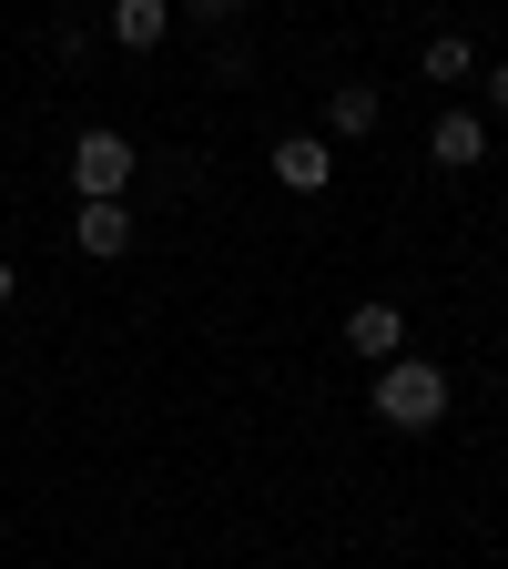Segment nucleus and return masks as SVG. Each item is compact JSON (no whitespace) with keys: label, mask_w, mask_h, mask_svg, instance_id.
<instances>
[{"label":"nucleus","mask_w":508,"mask_h":569,"mask_svg":"<svg viewBox=\"0 0 508 569\" xmlns=\"http://www.w3.org/2000/svg\"><path fill=\"white\" fill-rule=\"evenodd\" d=\"M367 407L397 427V438H427V427H448V367H438V356H387Z\"/></svg>","instance_id":"1"},{"label":"nucleus","mask_w":508,"mask_h":569,"mask_svg":"<svg viewBox=\"0 0 508 569\" xmlns=\"http://www.w3.org/2000/svg\"><path fill=\"white\" fill-rule=\"evenodd\" d=\"M132 173H142V153H132V132L92 122L82 142H71V203H122V193H132Z\"/></svg>","instance_id":"2"},{"label":"nucleus","mask_w":508,"mask_h":569,"mask_svg":"<svg viewBox=\"0 0 508 569\" xmlns=\"http://www.w3.org/2000/svg\"><path fill=\"white\" fill-rule=\"evenodd\" d=\"M427 163L438 173H478L488 163V112H438L427 122Z\"/></svg>","instance_id":"3"},{"label":"nucleus","mask_w":508,"mask_h":569,"mask_svg":"<svg viewBox=\"0 0 508 569\" xmlns=\"http://www.w3.org/2000/svg\"><path fill=\"white\" fill-rule=\"evenodd\" d=\"M346 346L367 356V367H387V356H407V306H397V296H367V306L346 316Z\"/></svg>","instance_id":"4"},{"label":"nucleus","mask_w":508,"mask_h":569,"mask_svg":"<svg viewBox=\"0 0 508 569\" xmlns=\"http://www.w3.org/2000/svg\"><path fill=\"white\" fill-rule=\"evenodd\" d=\"M265 163H275V183H285V193H326V183H336V153H326V132H285Z\"/></svg>","instance_id":"5"},{"label":"nucleus","mask_w":508,"mask_h":569,"mask_svg":"<svg viewBox=\"0 0 508 569\" xmlns=\"http://www.w3.org/2000/svg\"><path fill=\"white\" fill-rule=\"evenodd\" d=\"M71 244H82L92 264L132 254V203H71Z\"/></svg>","instance_id":"6"},{"label":"nucleus","mask_w":508,"mask_h":569,"mask_svg":"<svg viewBox=\"0 0 508 569\" xmlns=\"http://www.w3.org/2000/svg\"><path fill=\"white\" fill-rule=\"evenodd\" d=\"M377 122H387V92H377V82H336V92H326V132H336V142H367Z\"/></svg>","instance_id":"7"},{"label":"nucleus","mask_w":508,"mask_h":569,"mask_svg":"<svg viewBox=\"0 0 508 569\" xmlns=\"http://www.w3.org/2000/svg\"><path fill=\"white\" fill-rule=\"evenodd\" d=\"M163 31H173V0H112V41L122 51H163Z\"/></svg>","instance_id":"8"},{"label":"nucleus","mask_w":508,"mask_h":569,"mask_svg":"<svg viewBox=\"0 0 508 569\" xmlns=\"http://www.w3.org/2000/svg\"><path fill=\"white\" fill-rule=\"evenodd\" d=\"M417 71H427V82H468V71H478V51H468L458 31H438V41L417 51Z\"/></svg>","instance_id":"9"},{"label":"nucleus","mask_w":508,"mask_h":569,"mask_svg":"<svg viewBox=\"0 0 508 569\" xmlns=\"http://www.w3.org/2000/svg\"><path fill=\"white\" fill-rule=\"evenodd\" d=\"M183 11H193V21H213V31H225V21L245 11V0H183Z\"/></svg>","instance_id":"10"},{"label":"nucleus","mask_w":508,"mask_h":569,"mask_svg":"<svg viewBox=\"0 0 508 569\" xmlns=\"http://www.w3.org/2000/svg\"><path fill=\"white\" fill-rule=\"evenodd\" d=\"M488 112H508V61H488Z\"/></svg>","instance_id":"11"},{"label":"nucleus","mask_w":508,"mask_h":569,"mask_svg":"<svg viewBox=\"0 0 508 569\" xmlns=\"http://www.w3.org/2000/svg\"><path fill=\"white\" fill-rule=\"evenodd\" d=\"M11 296H21V274H11V254H0V306H11Z\"/></svg>","instance_id":"12"}]
</instances>
